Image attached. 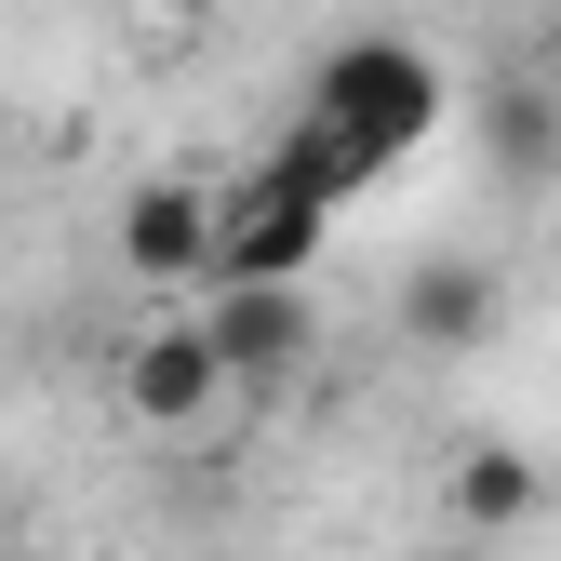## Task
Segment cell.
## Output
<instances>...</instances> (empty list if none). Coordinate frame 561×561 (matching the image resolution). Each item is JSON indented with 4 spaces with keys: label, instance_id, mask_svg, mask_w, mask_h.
<instances>
[{
    "label": "cell",
    "instance_id": "7",
    "mask_svg": "<svg viewBox=\"0 0 561 561\" xmlns=\"http://www.w3.org/2000/svg\"><path fill=\"white\" fill-rule=\"evenodd\" d=\"M401 334H414V347H442V362H455V347H481V334H495V267L428 254V267L401 280Z\"/></svg>",
    "mask_w": 561,
    "mask_h": 561
},
{
    "label": "cell",
    "instance_id": "1",
    "mask_svg": "<svg viewBox=\"0 0 561 561\" xmlns=\"http://www.w3.org/2000/svg\"><path fill=\"white\" fill-rule=\"evenodd\" d=\"M308 107H321L375 174H401V161L442 134V54H428V41H401V27H347V41L321 54Z\"/></svg>",
    "mask_w": 561,
    "mask_h": 561
},
{
    "label": "cell",
    "instance_id": "6",
    "mask_svg": "<svg viewBox=\"0 0 561 561\" xmlns=\"http://www.w3.org/2000/svg\"><path fill=\"white\" fill-rule=\"evenodd\" d=\"M481 161H495V187H561V81L548 67L481 81Z\"/></svg>",
    "mask_w": 561,
    "mask_h": 561
},
{
    "label": "cell",
    "instance_id": "3",
    "mask_svg": "<svg viewBox=\"0 0 561 561\" xmlns=\"http://www.w3.org/2000/svg\"><path fill=\"white\" fill-rule=\"evenodd\" d=\"M201 334H215V362L228 388H280V375H308V280H215L201 295Z\"/></svg>",
    "mask_w": 561,
    "mask_h": 561
},
{
    "label": "cell",
    "instance_id": "2",
    "mask_svg": "<svg viewBox=\"0 0 561 561\" xmlns=\"http://www.w3.org/2000/svg\"><path fill=\"white\" fill-rule=\"evenodd\" d=\"M215 241H228V201L201 187V174H148L121 201V280H201V295H215Z\"/></svg>",
    "mask_w": 561,
    "mask_h": 561
},
{
    "label": "cell",
    "instance_id": "10",
    "mask_svg": "<svg viewBox=\"0 0 561 561\" xmlns=\"http://www.w3.org/2000/svg\"><path fill=\"white\" fill-rule=\"evenodd\" d=\"M548 67H561V0H548Z\"/></svg>",
    "mask_w": 561,
    "mask_h": 561
},
{
    "label": "cell",
    "instance_id": "4",
    "mask_svg": "<svg viewBox=\"0 0 561 561\" xmlns=\"http://www.w3.org/2000/svg\"><path fill=\"white\" fill-rule=\"evenodd\" d=\"M215 401H228V362H215V334H201V308L148 321L121 347V414H134V428H201Z\"/></svg>",
    "mask_w": 561,
    "mask_h": 561
},
{
    "label": "cell",
    "instance_id": "9",
    "mask_svg": "<svg viewBox=\"0 0 561 561\" xmlns=\"http://www.w3.org/2000/svg\"><path fill=\"white\" fill-rule=\"evenodd\" d=\"M535 508H548V481H535L522 442H468V455H455V522L508 535V522H535Z\"/></svg>",
    "mask_w": 561,
    "mask_h": 561
},
{
    "label": "cell",
    "instance_id": "12",
    "mask_svg": "<svg viewBox=\"0 0 561 561\" xmlns=\"http://www.w3.org/2000/svg\"><path fill=\"white\" fill-rule=\"evenodd\" d=\"M428 561H442V548H428Z\"/></svg>",
    "mask_w": 561,
    "mask_h": 561
},
{
    "label": "cell",
    "instance_id": "8",
    "mask_svg": "<svg viewBox=\"0 0 561 561\" xmlns=\"http://www.w3.org/2000/svg\"><path fill=\"white\" fill-rule=\"evenodd\" d=\"M254 174H280V187H308V201H321V215H347V201H362V187H375V161H362V148H347V134H334L321 107H295V121H280Z\"/></svg>",
    "mask_w": 561,
    "mask_h": 561
},
{
    "label": "cell",
    "instance_id": "11",
    "mask_svg": "<svg viewBox=\"0 0 561 561\" xmlns=\"http://www.w3.org/2000/svg\"><path fill=\"white\" fill-rule=\"evenodd\" d=\"M161 14H201V0H161Z\"/></svg>",
    "mask_w": 561,
    "mask_h": 561
},
{
    "label": "cell",
    "instance_id": "5",
    "mask_svg": "<svg viewBox=\"0 0 561 561\" xmlns=\"http://www.w3.org/2000/svg\"><path fill=\"white\" fill-rule=\"evenodd\" d=\"M321 201L308 187H280V174H241L228 187V241H215V280H308L321 267Z\"/></svg>",
    "mask_w": 561,
    "mask_h": 561
}]
</instances>
